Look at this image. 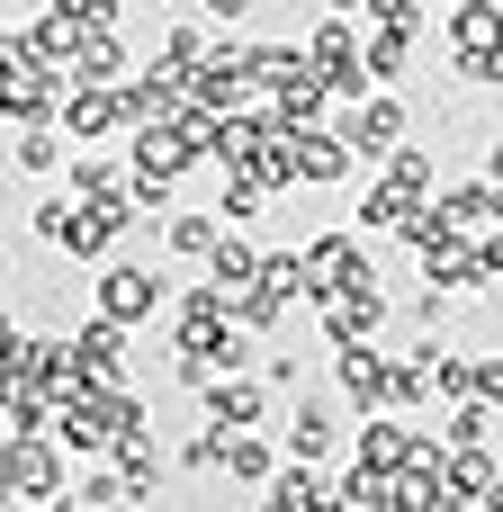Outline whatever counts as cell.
Here are the masks:
<instances>
[{"instance_id": "obj_1", "label": "cell", "mask_w": 503, "mask_h": 512, "mask_svg": "<svg viewBox=\"0 0 503 512\" xmlns=\"http://www.w3.org/2000/svg\"><path fill=\"white\" fill-rule=\"evenodd\" d=\"M0 99H9V126H63V99H72V72L18 27L0 45Z\"/></svg>"}, {"instance_id": "obj_2", "label": "cell", "mask_w": 503, "mask_h": 512, "mask_svg": "<svg viewBox=\"0 0 503 512\" xmlns=\"http://www.w3.org/2000/svg\"><path fill=\"white\" fill-rule=\"evenodd\" d=\"M126 432H144V396H135V387H81V396H63V414H54V441H63L72 459H108Z\"/></svg>"}, {"instance_id": "obj_3", "label": "cell", "mask_w": 503, "mask_h": 512, "mask_svg": "<svg viewBox=\"0 0 503 512\" xmlns=\"http://www.w3.org/2000/svg\"><path fill=\"white\" fill-rule=\"evenodd\" d=\"M441 45H450V72L495 90L503 81V0H450L441 9Z\"/></svg>"}, {"instance_id": "obj_4", "label": "cell", "mask_w": 503, "mask_h": 512, "mask_svg": "<svg viewBox=\"0 0 503 512\" xmlns=\"http://www.w3.org/2000/svg\"><path fill=\"white\" fill-rule=\"evenodd\" d=\"M306 54H315V72L333 81V99H369V90H378V72H369V36H360L342 9L306 27Z\"/></svg>"}, {"instance_id": "obj_5", "label": "cell", "mask_w": 503, "mask_h": 512, "mask_svg": "<svg viewBox=\"0 0 503 512\" xmlns=\"http://www.w3.org/2000/svg\"><path fill=\"white\" fill-rule=\"evenodd\" d=\"M162 306H171V279L144 270V261H108L99 288H90V315H108V324H153Z\"/></svg>"}, {"instance_id": "obj_6", "label": "cell", "mask_w": 503, "mask_h": 512, "mask_svg": "<svg viewBox=\"0 0 503 512\" xmlns=\"http://www.w3.org/2000/svg\"><path fill=\"white\" fill-rule=\"evenodd\" d=\"M72 450L63 441H9L0 450V486H9V504H54V495H72V468H63Z\"/></svg>"}, {"instance_id": "obj_7", "label": "cell", "mask_w": 503, "mask_h": 512, "mask_svg": "<svg viewBox=\"0 0 503 512\" xmlns=\"http://www.w3.org/2000/svg\"><path fill=\"white\" fill-rule=\"evenodd\" d=\"M279 144H288V180L297 189H333V180L360 171V153H351L342 126H279Z\"/></svg>"}, {"instance_id": "obj_8", "label": "cell", "mask_w": 503, "mask_h": 512, "mask_svg": "<svg viewBox=\"0 0 503 512\" xmlns=\"http://www.w3.org/2000/svg\"><path fill=\"white\" fill-rule=\"evenodd\" d=\"M333 126L351 135V153H360V171H378V162H387V153L405 144V126H414V117H405V99H396V90H369V99H351V108H342Z\"/></svg>"}, {"instance_id": "obj_9", "label": "cell", "mask_w": 503, "mask_h": 512, "mask_svg": "<svg viewBox=\"0 0 503 512\" xmlns=\"http://www.w3.org/2000/svg\"><path fill=\"white\" fill-rule=\"evenodd\" d=\"M360 243H369L360 225H333V234H315V243H306V288H315L306 306H333L342 288H360V279H369V252H360Z\"/></svg>"}, {"instance_id": "obj_10", "label": "cell", "mask_w": 503, "mask_h": 512, "mask_svg": "<svg viewBox=\"0 0 503 512\" xmlns=\"http://www.w3.org/2000/svg\"><path fill=\"white\" fill-rule=\"evenodd\" d=\"M315 315H324L333 360H342V351H369V342H378V324H387V288H378V270H369L360 288H342L333 306H315Z\"/></svg>"}, {"instance_id": "obj_11", "label": "cell", "mask_w": 503, "mask_h": 512, "mask_svg": "<svg viewBox=\"0 0 503 512\" xmlns=\"http://www.w3.org/2000/svg\"><path fill=\"white\" fill-rule=\"evenodd\" d=\"M198 405H207V423H216V432H261V423H270V405H279V387L243 369V378H207V387H198Z\"/></svg>"}, {"instance_id": "obj_12", "label": "cell", "mask_w": 503, "mask_h": 512, "mask_svg": "<svg viewBox=\"0 0 503 512\" xmlns=\"http://www.w3.org/2000/svg\"><path fill=\"white\" fill-rule=\"evenodd\" d=\"M63 135H72V144L135 135V117H126V90H108V81H72V99H63Z\"/></svg>"}, {"instance_id": "obj_13", "label": "cell", "mask_w": 503, "mask_h": 512, "mask_svg": "<svg viewBox=\"0 0 503 512\" xmlns=\"http://www.w3.org/2000/svg\"><path fill=\"white\" fill-rule=\"evenodd\" d=\"M126 117H135V126H189V117H198V99H189V81H180V72L144 63V72L126 81Z\"/></svg>"}, {"instance_id": "obj_14", "label": "cell", "mask_w": 503, "mask_h": 512, "mask_svg": "<svg viewBox=\"0 0 503 512\" xmlns=\"http://www.w3.org/2000/svg\"><path fill=\"white\" fill-rule=\"evenodd\" d=\"M63 189H72V198H99V207H126V198H135V153L81 144V153L63 162Z\"/></svg>"}, {"instance_id": "obj_15", "label": "cell", "mask_w": 503, "mask_h": 512, "mask_svg": "<svg viewBox=\"0 0 503 512\" xmlns=\"http://www.w3.org/2000/svg\"><path fill=\"white\" fill-rule=\"evenodd\" d=\"M279 441H288V459H315V468H324V459H333V441H342V405H333L324 387L288 396V432H279Z\"/></svg>"}, {"instance_id": "obj_16", "label": "cell", "mask_w": 503, "mask_h": 512, "mask_svg": "<svg viewBox=\"0 0 503 512\" xmlns=\"http://www.w3.org/2000/svg\"><path fill=\"white\" fill-rule=\"evenodd\" d=\"M333 387H342V405H360V414H387V396H396V360L369 342V351H342L333 360Z\"/></svg>"}, {"instance_id": "obj_17", "label": "cell", "mask_w": 503, "mask_h": 512, "mask_svg": "<svg viewBox=\"0 0 503 512\" xmlns=\"http://www.w3.org/2000/svg\"><path fill=\"white\" fill-rule=\"evenodd\" d=\"M351 468L405 477V468H414V423H405V414H369V423L351 432Z\"/></svg>"}, {"instance_id": "obj_18", "label": "cell", "mask_w": 503, "mask_h": 512, "mask_svg": "<svg viewBox=\"0 0 503 512\" xmlns=\"http://www.w3.org/2000/svg\"><path fill=\"white\" fill-rule=\"evenodd\" d=\"M432 207H441V216H450L468 243L503 225V189H495V180H441V198H432Z\"/></svg>"}, {"instance_id": "obj_19", "label": "cell", "mask_w": 503, "mask_h": 512, "mask_svg": "<svg viewBox=\"0 0 503 512\" xmlns=\"http://www.w3.org/2000/svg\"><path fill=\"white\" fill-rule=\"evenodd\" d=\"M162 243H171V261H216V243H225V207H171L162 216Z\"/></svg>"}, {"instance_id": "obj_20", "label": "cell", "mask_w": 503, "mask_h": 512, "mask_svg": "<svg viewBox=\"0 0 503 512\" xmlns=\"http://www.w3.org/2000/svg\"><path fill=\"white\" fill-rule=\"evenodd\" d=\"M126 333H135V324H108V315H90V324L72 333V351H81L90 387H126Z\"/></svg>"}, {"instance_id": "obj_21", "label": "cell", "mask_w": 503, "mask_h": 512, "mask_svg": "<svg viewBox=\"0 0 503 512\" xmlns=\"http://www.w3.org/2000/svg\"><path fill=\"white\" fill-rule=\"evenodd\" d=\"M54 414H63L54 387H0V432L9 441H54Z\"/></svg>"}, {"instance_id": "obj_22", "label": "cell", "mask_w": 503, "mask_h": 512, "mask_svg": "<svg viewBox=\"0 0 503 512\" xmlns=\"http://www.w3.org/2000/svg\"><path fill=\"white\" fill-rule=\"evenodd\" d=\"M27 36H36V45H45V54H54V63H63V72H72V63H81V45H90V36H99V27H90V18H81V9H72V0H45V9H36V18H27Z\"/></svg>"}, {"instance_id": "obj_23", "label": "cell", "mask_w": 503, "mask_h": 512, "mask_svg": "<svg viewBox=\"0 0 503 512\" xmlns=\"http://www.w3.org/2000/svg\"><path fill=\"white\" fill-rule=\"evenodd\" d=\"M441 486H450V512H486V495L503 486V459L495 450H450V477Z\"/></svg>"}, {"instance_id": "obj_24", "label": "cell", "mask_w": 503, "mask_h": 512, "mask_svg": "<svg viewBox=\"0 0 503 512\" xmlns=\"http://www.w3.org/2000/svg\"><path fill=\"white\" fill-rule=\"evenodd\" d=\"M288 468V441H261V432H225V477L234 486H270Z\"/></svg>"}, {"instance_id": "obj_25", "label": "cell", "mask_w": 503, "mask_h": 512, "mask_svg": "<svg viewBox=\"0 0 503 512\" xmlns=\"http://www.w3.org/2000/svg\"><path fill=\"white\" fill-rule=\"evenodd\" d=\"M72 504H81V512H135V486H126V468H117V459H81Z\"/></svg>"}, {"instance_id": "obj_26", "label": "cell", "mask_w": 503, "mask_h": 512, "mask_svg": "<svg viewBox=\"0 0 503 512\" xmlns=\"http://www.w3.org/2000/svg\"><path fill=\"white\" fill-rule=\"evenodd\" d=\"M9 162H18L27 180H45V171L72 162V135H63V126H9Z\"/></svg>"}, {"instance_id": "obj_27", "label": "cell", "mask_w": 503, "mask_h": 512, "mask_svg": "<svg viewBox=\"0 0 503 512\" xmlns=\"http://www.w3.org/2000/svg\"><path fill=\"white\" fill-rule=\"evenodd\" d=\"M45 369H54V342L27 333V324H9V342H0V387H45Z\"/></svg>"}, {"instance_id": "obj_28", "label": "cell", "mask_w": 503, "mask_h": 512, "mask_svg": "<svg viewBox=\"0 0 503 512\" xmlns=\"http://www.w3.org/2000/svg\"><path fill=\"white\" fill-rule=\"evenodd\" d=\"M261 261L270 252H252L234 225H225V243H216V261H207V288H225V297H243V288H261Z\"/></svg>"}, {"instance_id": "obj_29", "label": "cell", "mask_w": 503, "mask_h": 512, "mask_svg": "<svg viewBox=\"0 0 503 512\" xmlns=\"http://www.w3.org/2000/svg\"><path fill=\"white\" fill-rule=\"evenodd\" d=\"M414 207H423V198H405L396 180H369V198L351 207V225H360V234H405V216H414Z\"/></svg>"}, {"instance_id": "obj_30", "label": "cell", "mask_w": 503, "mask_h": 512, "mask_svg": "<svg viewBox=\"0 0 503 512\" xmlns=\"http://www.w3.org/2000/svg\"><path fill=\"white\" fill-rule=\"evenodd\" d=\"M108 459L126 468V486H135V504H153V486H162V441H153V423H144V432H126V441H117Z\"/></svg>"}, {"instance_id": "obj_31", "label": "cell", "mask_w": 503, "mask_h": 512, "mask_svg": "<svg viewBox=\"0 0 503 512\" xmlns=\"http://www.w3.org/2000/svg\"><path fill=\"white\" fill-rule=\"evenodd\" d=\"M72 81H108V90H126V81H135V72H126V36H117V27H99V36L81 45Z\"/></svg>"}, {"instance_id": "obj_32", "label": "cell", "mask_w": 503, "mask_h": 512, "mask_svg": "<svg viewBox=\"0 0 503 512\" xmlns=\"http://www.w3.org/2000/svg\"><path fill=\"white\" fill-rule=\"evenodd\" d=\"M378 180H396V189H405V198H423V207L441 198V171H432V153H423V144H396V153L378 162Z\"/></svg>"}, {"instance_id": "obj_33", "label": "cell", "mask_w": 503, "mask_h": 512, "mask_svg": "<svg viewBox=\"0 0 503 512\" xmlns=\"http://www.w3.org/2000/svg\"><path fill=\"white\" fill-rule=\"evenodd\" d=\"M207 54H216V36H207L198 18H180V27L162 36V54H153V63H162V72H180V81H198V63H207Z\"/></svg>"}, {"instance_id": "obj_34", "label": "cell", "mask_w": 503, "mask_h": 512, "mask_svg": "<svg viewBox=\"0 0 503 512\" xmlns=\"http://www.w3.org/2000/svg\"><path fill=\"white\" fill-rule=\"evenodd\" d=\"M414 36H423V27H369V72H378V90H396V72L414 63Z\"/></svg>"}, {"instance_id": "obj_35", "label": "cell", "mask_w": 503, "mask_h": 512, "mask_svg": "<svg viewBox=\"0 0 503 512\" xmlns=\"http://www.w3.org/2000/svg\"><path fill=\"white\" fill-rule=\"evenodd\" d=\"M234 324H243V333H279V324H288V297H279V288H243V297H234Z\"/></svg>"}, {"instance_id": "obj_36", "label": "cell", "mask_w": 503, "mask_h": 512, "mask_svg": "<svg viewBox=\"0 0 503 512\" xmlns=\"http://www.w3.org/2000/svg\"><path fill=\"white\" fill-rule=\"evenodd\" d=\"M261 288H279L288 306H306V297H315V288H306V252H270V261H261Z\"/></svg>"}, {"instance_id": "obj_37", "label": "cell", "mask_w": 503, "mask_h": 512, "mask_svg": "<svg viewBox=\"0 0 503 512\" xmlns=\"http://www.w3.org/2000/svg\"><path fill=\"white\" fill-rule=\"evenodd\" d=\"M486 414H495V405H450L441 441H450V450H486Z\"/></svg>"}, {"instance_id": "obj_38", "label": "cell", "mask_w": 503, "mask_h": 512, "mask_svg": "<svg viewBox=\"0 0 503 512\" xmlns=\"http://www.w3.org/2000/svg\"><path fill=\"white\" fill-rule=\"evenodd\" d=\"M450 315H459V297H450V288H432V297H414V324H423L432 342H450Z\"/></svg>"}, {"instance_id": "obj_39", "label": "cell", "mask_w": 503, "mask_h": 512, "mask_svg": "<svg viewBox=\"0 0 503 512\" xmlns=\"http://www.w3.org/2000/svg\"><path fill=\"white\" fill-rule=\"evenodd\" d=\"M180 468H189V477H216V468H225V432L207 423V432H198V441L180 450Z\"/></svg>"}, {"instance_id": "obj_40", "label": "cell", "mask_w": 503, "mask_h": 512, "mask_svg": "<svg viewBox=\"0 0 503 512\" xmlns=\"http://www.w3.org/2000/svg\"><path fill=\"white\" fill-rule=\"evenodd\" d=\"M477 405H503V351H477Z\"/></svg>"}, {"instance_id": "obj_41", "label": "cell", "mask_w": 503, "mask_h": 512, "mask_svg": "<svg viewBox=\"0 0 503 512\" xmlns=\"http://www.w3.org/2000/svg\"><path fill=\"white\" fill-rule=\"evenodd\" d=\"M252 9H261V0H198V18H207V27H243Z\"/></svg>"}, {"instance_id": "obj_42", "label": "cell", "mask_w": 503, "mask_h": 512, "mask_svg": "<svg viewBox=\"0 0 503 512\" xmlns=\"http://www.w3.org/2000/svg\"><path fill=\"white\" fill-rule=\"evenodd\" d=\"M261 378H270V387H279V396H306V369H297V360H288V351H279V360H270V369H261Z\"/></svg>"}, {"instance_id": "obj_43", "label": "cell", "mask_w": 503, "mask_h": 512, "mask_svg": "<svg viewBox=\"0 0 503 512\" xmlns=\"http://www.w3.org/2000/svg\"><path fill=\"white\" fill-rule=\"evenodd\" d=\"M72 9H81L90 27H126V0H72Z\"/></svg>"}, {"instance_id": "obj_44", "label": "cell", "mask_w": 503, "mask_h": 512, "mask_svg": "<svg viewBox=\"0 0 503 512\" xmlns=\"http://www.w3.org/2000/svg\"><path fill=\"white\" fill-rule=\"evenodd\" d=\"M486 180H495V189H503V135H495V144H486Z\"/></svg>"}, {"instance_id": "obj_45", "label": "cell", "mask_w": 503, "mask_h": 512, "mask_svg": "<svg viewBox=\"0 0 503 512\" xmlns=\"http://www.w3.org/2000/svg\"><path fill=\"white\" fill-rule=\"evenodd\" d=\"M27 512H81V504H72V495H54V504H27Z\"/></svg>"}, {"instance_id": "obj_46", "label": "cell", "mask_w": 503, "mask_h": 512, "mask_svg": "<svg viewBox=\"0 0 503 512\" xmlns=\"http://www.w3.org/2000/svg\"><path fill=\"white\" fill-rule=\"evenodd\" d=\"M324 9H342V18H360V9H369V0H324Z\"/></svg>"}, {"instance_id": "obj_47", "label": "cell", "mask_w": 503, "mask_h": 512, "mask_svg": "<svg viewBox=\"0 0 503 512\" xmlns=\"http://www.w3.org/2000/svg\"><path fill=\"white\" fill-rule=\"evenodd\" d=\"M486 512H503V486H495V495H486Z\"/></svg>"}, {"instance_id": "obj_48", "label": "cell", "mask_w": 503, "mask_h": 512, "mask_svg": "<svg viewBox=\"0 0 503 512\" xmlns=\"http://www.w3.org/2000/svg\"><path fill=\"white\" fill-rule=\"evenodd\" d=\"M261 512H288V504H270V495H261Z\"/></svg>"}]
</instances>
